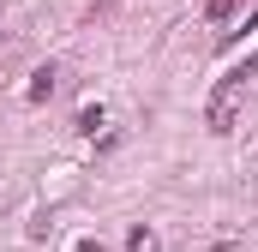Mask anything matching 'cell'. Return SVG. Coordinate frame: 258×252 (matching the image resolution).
<instances>
[{"label": "cell", "instance_id": "cell-1", "mask_svg": "<svg viewBox=\"0 0 258 252\" xmlns=\"http://www.w3.org/2000/svg\"><path fill=\"white\" fill-rule=\"evenodd\" d=\"M48 90H54V66H42V72H36V84H30V96H48Z\"/></svg>", "mask_w": 258, "mask_h": 252}, {"label": "cell", "instance_id": "cell-2", "mask_svg": "<svg viewBox=\"0 0 258 252\" xmlns=\"http://www.w3.org/2000/svg\"><path fill=\"white\" fill-rule=\"evenodd\" d=\"M234 6H240V0H210V18H216V24H222V18H228V12H234Z\"/></svg>", "mask_w": 258, "mask_h": 252}]
</instances>
